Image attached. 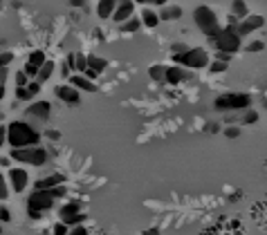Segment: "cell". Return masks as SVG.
<instances>
[{
  "mask_svg": "<svg viewBox=\"0 0 267 235\" xmlns=\"http://www.w3.org/2000/svg\"><path fill=\"white\" fill-rule=\"evenodd\" d=\"M216 59H218V61H224V63H229L231 54H224V52H218V54H216Z\"/></svg>",
  "mask_w": 267,
  "mask_h": 235,
  "instance_id": "f35d334b",
  "label": "cell"
},
{
  "mask_svg": "<svg viewBox=\"0 0 267 235\" xmlns=\"http://www.w3.org/2000/svg\"><path fill=\"white\" fill-rule=\"evenodd\" d=\"M5 133H7V128H5V126H0V148L5 146Z\"/></svg>",
  "mask_w": 267,
  "mask_h": 235,
  "instance_id": "ab89813d",
  "label": "cell"
},
{
  "mask_svg": "<svg viewBox=\"0 0 267 235\" xmlns=\"http://www.w3.org/2000/svg\"><path fill=\"white\" fill-rule=\"evenodd\" d=\"M14 61V54H9V52H5V54H0V67H7V65Z\"/></svg>",
  "mask_w": 267,
  "mask_h": 235,
  "instance_id": "e575fe53",
  "label": "cell"
},
{
  "mask_svg": "<svg viewBox=\"0 0 267 235\" xmlns=\"http://www.w3.org/2000/svg\"><path fill=\"white\" fill-rule=\"evenodd\" d=\"M70 5L72 7H83L86 5V0H70Z\"/></svg>",
  "mask_w": 267,
  "mask_h": 235,
  "instance_id": "b9f144b4",
  "label": "cell"
},
{
  "mask_svg": "<svg viewBox=\"0 0 267 235\" xmlns=\"http://www.w3.org/2000/svg\"><path fill=\"white\" fill-rule=\"evenodd\" d=\"M0 5H2V0H0Z\"/></svg>",
  "mask_w": 267,
  "mask_h": 235,
  "instance_id": "7dc6e473",
  "label": "cell"
},
{
  "mask_svg": "<svg viewBox=\"0 0 267 235\" xmlns=\"http://www.w3.org/2000/svg\"><path fill=\"white\" fill-rule=\"evenodd\" d=\"M49 112H52V105H49V101H36V103H32V105L27 108V114L36 117L39 121H45V119L49 117Z\"/></svg>",
  "mask_w": 267,
  "mask_h": 235,
  "instance_id": "9a60e30c",
  "label": "cell"
},
{
  "mask_svg": "<svg viewBox=\"0 0 267 235\" xmlns=\"http://www.w3.org/2000/svg\"><path fill=\"white\" fill-rule=\"evenodd\" d=\"M243 23L236 27V32H238V36L243 38V36H247V34H252V32H256V30H261L263 27V16H245V18H240Z\"/></svg>",
  "mask_w": 267,
  "mask_h": 235,
  "instance_id": "7c38bea8",
  "label": "cell"
},
{
  "mask_svg": "<svg viewBox=\"0 0 267 235\" xmlns=\"http://www.w3.org/2000/svg\"><path fill=\"white\" fill-rule=\"evenodd\" d=\"M139 27H141V20L135 18V16H131L128 20H124V23H122V30L124 32H137Z\"/></svg>",
  "mask_w": 267,
  "mask_h": 235,
  "instance_id": "cb8c5ba5",
  "label": "cell"
},
{
  "mask_svg": "<svg viewBox=\"0 0 267 235\" xmlns=\"http://www.w3.org/2000/svg\"><path fill=\"white\" fill-rule=\"evenodd\" d=\"M144 235H160V231H157V229H148Z\"/></svg>",
  "mask_w": 267,
  "mask_h": 235,
  "instance_id": "7bdbcfd3",
  "label": "cell"
},
{
  "mask_svg": "<svg viewBox=\"0 0 267 235\" xmlns=\"http://www.w3.org/2000/svg\"><path fill=\"white\" fill-rule=\"evenodd\" d=\"M231 11H233V18H245L247 16V5H245L243 0H233Z\"/></svg>",
  "mask_w": 267,
  "mask_h": 235,
  "instance_id": "603a6c76",
  "label": "cell"
},
{
  "mask_svg": "<svg viewBox=\"0 0 267 235\" xmlns=\"http://www.w3.org/2000/svg\"><path fill=\"white\" fill-rule=\"evenodd\" d=\"M175 63L182 67H191V69H202L209 65V54L202 47H191L184 49L180 54H175Z\"/></svg>",
  "mask_w": 267,
  "mask_h": 235,
  "instance_id": "8992f818",
  "label": "cell"
},
{
  "mask_svg": "<svg viewBox=\"0 0 267 235\" xmlns=\"http://www.w3.org/2000/svg\"><path fill=\"white\" fill-rule=\"evenodd\" d=\"M224 134H227L229 139H238L240 137V130H238V128H227V130H224Z\"/></svg>",
  "mask_w": 267,
  "mask_h": 235,
  "instance_id": "8d00e7d4",
  "label": "cell"
},
{
  "mask_svg": "<svg viewBox=\"0 0 267 235\" xmlns=\"http://www.w3.org/2000/svg\"><path fill=\"white\" fill-rule=\"evenodd\" d=\"M141 25H146V27H157L160 25V16L155 14L153 9H144L141 11Z\"/></svg>",
  "mask_w": 267,
  "mask_h": 235,
  "instance_id": "44dd1931",
  "label": "cell"
},
{
  "mask_svg": "<svg viewBox=\"0 0 267 235\" xmlns=\"http://www.w3.org/2000/svg\"><path fill=\"white\" fill-rule=\"evenodd\" d=\"M9 220H11V211L7 206L0 204V222H9Z\"/></svg>",
  "mask_w": 267,
  "mask_h": 235,
  "instance_id": "836d02e7",
  "label": "cell"
},
{
  "mask_svg": "<svg viewBox=\"0 0 267 235\" xmlns=\"http://www.w3.org/2000/svg\"><path fill=\"white\" fill-rule=\"evenodd\" d=\"M43 63H45V54H43V52H41V49H34V52L29 54L27 65H32V67H36V69H39Z\"/></svg>",
  "mask_w": 267,
  "mask_h": 235,
  "instance_id": "7402d4cb",
  "label": "cell"
},
{
  "mask_svg": "<svg viewBox=\"0 0 267 235\" xmlns=\"http://www.w3.org/2000/svg\"><path fill=\"white\" fill-rule=\"evenodd\" d=\"M148 74H151L153 81H164V65H153Z\"/></svg>",
  "mask_w": 267,
  "mask_h": 235,
  "instance_id": "484cf974",
  "label": "cell"
},
{
  "mask_svg": "<svg viewBox=\"0 0 267 235\" xmlns=\"http://www.w3.org/2000/svg\"><path fill=\"white\" fill-rule=\"evenodd\" d=\"M258 121V112H254V110L247 108V114H245V123H256Z\"/></svg>",
  "mask_w": 267,
  "mask_h": 235,
  "instance_id": "d590c367",
  "label": "cell"
},
{
  "mask_svg": "<svg viewBox=\"0 0 267 235\" xmlns=\"http://www.w3.org/2000/svg\"><path fill=\"white\" fill-rule=\"evenodd\" d=\"M263 49H265V43H263V40H254V43L247 45L249 54H256V52H263Z\"/></svg>",
  "mask_w": 267,
  "mask_h": 235,
  "instance_id": "83f0119b",
  "label": "cell"
},
{
  "mask_svg": "<svg viewBox=\"0 0 267 235\" xmlns=\"http://www.w3.org/2000/svg\"><path fill=\"white\" fill-rule=\"evenodd\" d=\"M5 141H9L11 148H27V146H39L41 143V133L36 128H32L25 121H11L7 126Z\"/></svg>",
  "mask_w": 267,
  "mask_h": 235,
  "instance_id": "6da1fadb",
  "label": "cell"
},
{
  "mask_svg": "<svg viewBox=\"0 0 267 235\" xmlns=\"http://www.w3.org/2000/svg\"><path fill=\"white\" fill-rule=\"evenodd\" d=\"M191 74L186 72L182 65H171V67H164V81L166 83H171V85H178V83H182L184 78H189Z\"/></svg>",
  "mask_w": 267,
  "mask_h": 235,
  "instance_id": "5bb4252c",
  "label": "cell"
},
{
  "mask_svg": "<svg viewBox=\"0 0 267 235\" xmlns=\"http://www.w3.org/2000/svg\"><path fill=\"white\" fill-rule=\"evenodd\" d=\"M0 166H9V159L7 157H0Z\"/></svg>",
  "mask_w": 267,
  "mask_h": 235,
  "instance_id": "ee69618b",
  "label": "cell"
},
{
  "mask_svg": "<svg viewBox=\"0 0 267 235\" xmlns=\"http://www.w3.org/2000/svg\"><path fill=\"white\" fill-rule=\"evenodd\" d=\"M0 233H2V226H0Z\"/></svg>",
  "mask_w": 267,
  "mask_h": 235,
  "instance_id": "bcb514c9",
  "label": "cell"
},
{
  "mask_svg": "<svg viewBox=\"0 0 267 235\" xmlns=\"http://www.w3.org/2000/svg\"><path fill=\"white\" fill-rule=\"evenodd\" d=\"M5 83H0V99H5Z\"/></svg>",
  "mask_w": 267,
  "mask_h": 235,
  "instance_id": "f6af8a7d",
  "label": "cell"
},
{
  "mask_svg": "<svg viewBox=\"0 0 267 235\" xmlns=\"http://www.w3.org/2000/svg\"><path fill=\"white\" fill-rule=\"evenodd\" d=\"M131 16H135V2H133V0H117V7H115L110 18L115 20V23H124V20H128Z\"/></svg>",
  "mask_w": 267,
  "mask_h": 235,
  "instance_id": "9c48e42d",
  "label": "cell"
},
{
  "mask_svg": "<svg viewBox=\"0 0 267 235\" xmlns=\"http://www.w3.org/2000/svg\"><path fill=\"white\" fill-rule=\"evenodd\" d=\"M115 7H117V0H99V5H97L99 18H110Z\"/></svg>",
  "mask_w": 267,
  "mask_h": 235,
  "instance_id": "ffe728a7",
  "label": "cell"
},
{
  "mask_svg": "<svg viewBox=\"0 0 267 235\" xmlns=\"http://www.w3.org/2000/svg\"><path fill=\"white\" fill-rule=\"evenodd\" d=\"M63 179H65L63 175H49V177H45V179H39V181H36V188H39V191H43V188L61 186V184H63Z\"/></svg>",
  "mask_w": 267,
  "mask_h": 235,
  "instance_id": "d6986e66",
  "label": "cell"
},
{
  "mask_svg": "<svg viewBox=\"0 0 267 235\" xmlns=\"http://www.w3.org/2000/svg\"><path fill=\"white\" fill-rule=\"evenodd\" d=\"M16 97H18V99H25V101H29V99L34 97V94L27 90V85H23V88H16Z\"/></svg>",
  "mask_w": 267,
  "mask_h": 235,
  "instance_id": "f546056e",
  "label": "cell"
},
{
  "mask_svg": "<svg viewBox=\"0 0 267 235\" xmlns=\"http://www.w3.org/2000/svg\"><path fill=\"white\" fill-rule=\"evenodd\" d=\"M88 67V59H86V54H74V72H79V74H83V69Z\"/></svg>",
  "mask_w": 267,
  "mask_h": 235,
  "instance_id": "d4e9b609",
  "label": "cell"
},
{
  "mask_svg": "<svg viewBox=\"0 0 267 235\" xmlns=\"http://www.w3.org/2000/svg\"><path fill=\"white\" fill-rule=\"evenodd\" d=\"M58 215H61V222H63V224H68V226L81 224L83 217H86V215H81V206H79L77 201H70V204L61 206Z\"/></svg>",
  "mask_w": 267,
  "mask_h": 235,
  "instance_id": "ba28073f",
  "label": "cell"
},
{
  "mask_svg": "<svg viewBox=\"0 0 267 235\" xmlns=\"http://www.w3.org/2000/svg\"><path fill=\"white\" fill-rule=\"evenodd\" d=\"M211 43L216 45L218 52H224V54H236V52L240 49V36H238V32H236V27L229 25V27H224V30H220L218 34H216V38L211 40Z\"/></svg>",
  "mask_w": 267,
  "mask_h": 235,
  "instance_id": "5b68a950",
  "label": "cell"
},
{
  "mask_svg": "<svg viewBox=\"0 0 267 235\" xmlns=\"http://www.w3.org/2000/svg\"><path fill=\"white\" fill-rule=\"evenodd\" d=\"M11 159L29 164V166H43V164H47L49 155L43 146H27V148H11Z\"/></svg>",
  "mask_w": 267,
  "mask_h": 235,
  "instance_id": "277c9868",
  "label": "cell"
},
{
  "mask_svg": "<svg viewBox=\"0 0 267 235\" xmlns=\"http://www.w3.org/2000/svg\"><path fill=\"white\" fill-rule=\"evenodd\" d=\"M54 94H56L63 103H68V105H79V103H81L79 90L72 88V85H56V88H54Z\"/></svg>",
  "mask_w": 267,
  "mask_h": 235,
  "instance_id": "8fae6325",
  "label": "cell"
},
{
  "mask_svg": "<svg viewBox=\"0 0 267 235\" xmlns=\"http://www.w3.org/2000/svg\"><path fill=\"white\" fill-rule=\"evenodd\" d=\"M133 2H141V5H166V0H133Z\"/></svg>",
  "mask_w": 267,
  "mask_h": 235,
  "instance_id": "74e56055",
  "label": "cell"
},
{
  "mask_svg": "<svg viewBox=\"0 0 267 235\" xmlns=\"http://www.w3.org/2000/svg\"><path fill=\"white\" fill-rule=\"evenodd\" d=\"M193 18H195V25H198L204 34L209 36V40H214L216 34L220 32L218 16L214 14V9H211V7H207V5H200V7H195Z\"/></svg>",
  "mask_w": 267,
  "mask_h": 235,
  "instance_id": "3957f363",
  "label": "cell"
},
{
  "mask_svg": "<svg viewBox=\"0 0 267 235\" xmlns=\"http://www.w3.org/2000/svg\"><path fill=\"white\" fill-rule=\"evenodd\" d=\"M54 200H56V197L52 195L49 188H43V191L36 188V191L27 197V213H29V217H32V220H41V217H43V211H49V208L54 206Z\"/></svg>",
  "mask_w": 267,
  "mask_h": 235,
  "instance_id": "7a4b0ae2",
  "label": "cell"
},
{
  "mask_svg": "<svg viewBox=\"0 0 267 235\" xmlns=\"http://www.w3.org/2000/svg\"><path fill=\"white\" fill-rule=\"evenodd\" d=\"M9 179H11V188L16 193H23L29 184V175L25 168H11L9 170Z\"/></svg>",
  "mask_w": 267,
  "mask_h": 235,
  "instance_id": "4fadbf2b",
  "label": "cell"
},
{
  "mask_svg": "<svg viewBox=\"0 0 267 235\" xmlns=\"http://www.w3.org/2000/svg\"><path fill=\"white\" fill-rule=\"evenodd\" d=\"M68 231H70V226L63 224V222H58V224L54 226V235H68Z\"/></svg>",
  "mask_w": 267,
  "mask_h": 235,
  "instance_id": "d6a6232c",
  "label": "cell"
},
{
  "mask_svg": "<svg viewBox=\"0 0 267 235\" xmlns=\"http://www.w3.org/2000/svg\"><path fill=\"white\" fill-rule=\"evenodd\" d=\"M27 74L20 69V72H16V88H23V85H27Z\"/></svg>",
  "mask_w": 267,
  "mask_h": 235,
  "instance_id": "4dcf8cb0",
  "label": "cell"
},
{
  "mask_svg": "<svg viewBox=\"0 0 267 235\" xmlns=\"http://www.w3.org/2000/svg\"><path fill=\"white\" fill-rule=\"evenodd\" d=\"M9 197V188H7V181H5V175L0 172V201Z\"/></svg>",
  "mask_w": 267,
  "mask_h": 235,
  "instance_id": "4316f807",
  "label": "cell"
},
{
  "mask_svg": "<svg viewBox=\"0 0 267 235\" xmlns=\"http://www.w3.org/2000/svg\"><path fill=\"white\" fill-rule=\"evenodd\" d=\"M157 16H160V20H178V18H182V7L162 5V14H157Z\"/></svg>",
  "mask_w": 267,
  "mask_h": 235,
  "instance_id": "e0dca14e",
  "label": "cell"
},
{
  "mask_svg": "<svg viewBox=\"0 0 267 235\" xmlns=\"http://www.w3.org/2000/svg\"><path fill=\"white\" fill-rule=\"evenodd\" d=\"M68 235H88V229L86 226H81V224H74L72 229L68 231Z\"/></svg>",
  "mask_w": 267,
  "mask_h": 235,
  "instance_id": "1f68e13d",
  "label": "cell"
},
{
  "mask_svg": "<svg viewBox=\"0 0 267 235\" xmlns=\"http://www.w3.org/2000/svg\"><path fill=\"white\" fill-rule=\"evenodd\" d=\"M209 69H211L214 74L227 72V63H224V61H216V63H211V65H209Z\"/></svg>",
  "mask_w": 267,
  "mask_h": 235,
  "instance_id": "f1b7e54d",
  "label": "cell"
},
{
  "mask_svg": "<svg viewBox=\"0 0 267 235\" xmlns=\"http://www.w3.org/2000/svg\"><path fill=\"white\" fill-rule=\"evenodd\" d=\"M86 59H88V67L83 69V76L90 78V81H94V78L108 67V61L101 59V56H86Z\"/></svg>",
  "mask_w": 267,
  "mask_h": 235,
  "instance_id": "30bf717a",
  "label": "cell"
},
{
  "mask_svg": "<svg viewBox=\"0 0 267 235\" xmlns=\"http://www.w3.org/2000/svg\"><path fill=\"white\" fill-rule=\"evenodd\" d=\"M47 137H49V139H54V141H58V139H61V133H56V130H49Z\"/></svg>",
  "mask_w": 267,
  "mask_h": 235,
  "instance_id": "60d3db41",
  "label": "cell"
},
{
  "mask_svg": "<svg viewBox=\"0 0 267 235\" xmlns=\"http://www.w3.org/2000/svg\"><path fill=\"white\" fill-rule=\"evenodd\" d=\"M252 105V97L249 94H240V92H231V94H222L216 99V110H247Z\"/></svg>",
  "mask_w": 267,
  "mask_h": 235,
  "instance_id": "52a82bcc",
  "label": "cell"
},
{
  "mask_svg": "<svg viewBox=\"0 0 267 235\" xmlns=\"http://www.w3.org/2000/svg\"><path fill=\"white\" fill-rule=\"evenodd\" d=\"M54 67H56V65H54V61H47V59H45V63L41 65L39 72H36V81H39L41 85H43L45 81H49V76L54 74Z\"/></svg>",
  "mask_w": 267,
  "mask_h": 235,
  "instance_id": "ac0fdd59",
  "label": "cell"
},
{
  "mask_svg": "<svg viewBox=\"0 0 267 235\" xmlns=\"http://www.w3.org/2000/svg\"><path fill=\"white\" fill-rule=\"evenodd\" d=\"M70 85L77 90H86V92H97V85H94V81H90V78H86L83 74H77V76L70 78Z\"/></svg>",
  "mask_w": 267,
  "mask_h": 235,
  "instance_id": "2e32d148",
  "label": "cell"
}]
</instances>
